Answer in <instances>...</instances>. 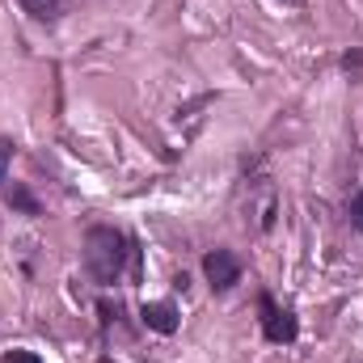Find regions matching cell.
Here are the masks:
<instances>
[{"mask_svg": "<svg viewBox=\"0 0 363 363\" xmlns=\"http://www.w3.org/2000/svg\"><path fill=\"white\" fill-rule=\"evenodd\" d=\"M127 254H131V245H127V237L118 228L93 224L85 233V271L93 274V283H101V287L118 283V274L127 267Z\"/></svg>", "mask_w": 363, "mask_h": 363, "instance_id": "6da1fadb", "label": "cell"}, {"mask_svg": "<svg viewBox=\"0 0 363 363\" xmlns=\"http://www.w3.org/2000/svg\"><path fill=\"white\" fill-rule=\"evenodd\" d=\"M258 308H262V334H267V342H274V347L296 342L300 325H296V313H291V308H279L271 296H262V300H258Z\"/></svg>", "mask_w": 363, "mask_h": 363, "instance_id": "7a4b0ae2", "label": "cell"}, {"mask_svg": "<svg viewBox=\"0 0 363 363\" xmlns=\"http://www.w3.org/2000/svg\"><path fill=\"white\" fill-rule=\"evenodd\" d=\"M4 363H43V359H38L34 351H9V355H4Z\"/></svg>", "mask_w": 363, "mask_h": 363, "instance_id": "ba28073f", "label": "cell"}, {"mask_svg": "<svg viewBox=\"0 0 363 363\" xmlns=\"http://www.w3.org/2000/svg\"><path fill=\"white\" fill-rule=\"evenodd\" d=\"M13 140H0V186H4V178H9V161H13Z\"/></svg>", "mask_w": 363, "mask_h": 363, "instance_id": "52a82bcc", "label": "cell"}, {"mask_svg": "<svg viewBox=\"0 0 363 363\" xmlns=\"http://www.w3.org/2000/svg\"><path fill=\"white\" fill-rule=\"evenodd\" d=\"M203 274H207V283H211L216 291H228V287L241 279V262H237V254H228V250H211V254L203 258Z\"/></svg>", "mask_w": 363, "mask_h": 363, "instance_id": "3957f363", "label": "cell"}, {"mask_svg": "<svg viewBox=\"0 0 363 363\" xmlns=\"http://www.w3.org/2000/svg\"><path fill=\"white\" fill-rule=\"evenodd\" d=\"M351 220H355V224L363 228V190L355 194V199H351Z\"/></svg>", "mask_w": 363, "mask_h": 363, "instance_id": "9c48e42d", "label": "cell"}, {"mask_svg": "<svg viewBox=\"0 0 363 363\" xmlns=\"http://www.w3.org/2000/svg\"><path fill=\"white\" fill-rule=\"evenodd\" d=\"M9 207H17L21 216H38V199H34L26 186H13V190H9Z\"/></svg>", "mask_w": 363, "mask_h": 363, "instance_id": "8992f818", "label": "cell"}, {"mask_svg": "<svg viewBox=\"0 0 363 363\" xmlns=\"http://www.w3.org/2000/svg\"><path fill=\"white\" fill-rule=\"evenodd\" d=\"M21 9H26L34 21H55V17H60V0H21Z\"/></svg>", "mask_w": 363, "mask_h": 363, "instance_id": "5b68a950", "label": "cell"}, {"mask_svg": "<svg viewBox=\"0 0 363 363\" xmlns=\"http://www.w3.org/2000/svg\"><path fill=\"white\" fill-rule=\"evenodd\" d=\"M144 325L148 330H157V334H174L178 330V308L169 304V300H157V304H144Z\"/></svg>", "mask_w": 363, "mask_h": 363, "instance_id": "277c9868", "label": "cell"}]
</instances>
